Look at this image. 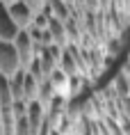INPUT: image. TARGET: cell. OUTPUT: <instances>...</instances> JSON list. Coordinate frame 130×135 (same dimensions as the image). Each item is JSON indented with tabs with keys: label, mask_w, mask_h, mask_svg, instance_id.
Masks as SVG:
<instances>
[{
	"label": "cell",
	"mask_w": 130,
	"mask_h": 135,
	"mask_svg": "<svg viewBox=\"0 0 130 135\" xmlns=\"http://www.w3.org/2000/svg\"><path fill=\"white\" fill-rule=\"evenodd\" d=\"M16 71H21V60L12 41H0V76L12 78Z\"/></svg>",
	"instance_id": "obj_1"
},
{
	"label": "cell",
	"mask_w": 130,
	"mask_h": 135,
	"mask_svg": "<svg viewBox=\"0 0 130 135\" xmlns=\"http://www.w3.org/2000/svg\"><path fill=\"white\" fill-rule=\"evenodd\" d=\"M12 44H14L16 53H18V60H21V69H28V64L34 60L37 55V46L34 41L30 39L28 30H18V35L12 39Z\"/></svg>",
	"instance_id": "obj_2"
},
{
	"label": "cell",
	"mask_w": 130,
	"mask_h": 135,
	"mask_svg": "<svg viewBox=\"0 0 130 135\" xmlns=\"http://www.w3.org/2000/svg\"><path fill=\"white\" fill-rule=\"evenodd\" d=\"M7 12H9L12 21L16 23V28H18V30H28V28H30L34 12H32V9H30L25 2H21V0H14L12 5H7Z\"/></svg>",
	"instance_id": "obj_3"
},
{
	"label": "cell",
	"mask_w": 130,
	"mask_h": 135,
	"mask_svg": "<svg viewBox=\"0 0 130 135\" xmlns=\"http://www.w3.org/2000/svg\"><path fill=\"white\" fill-rule=\"evenodd\" d=\"M16 35H18V28H16V23L9 16L7 5L0 2V41H12Z\"/></svg>",
	"instance_id": "obj_4"
},
{
	"label": "cell",
	"mask_w": 130,
	"mask_h": 135,
	"mask_svg": "<svg viewBox=\"0 0 130 135\" xmlns=\"http://www.w3.org/2000/svg\"><path fill=\"white\" fill-rule=\"evenodd\" d=\"M21 2H25V5H28L32 12H39V9L46 5V0H21Z\"/></svg>",
	"instance_id": "obj_5"
},
{
	"label": "cell",
	"mask_w": 130,
	"mask_h": 135,
	"mask_svg": "<svg viewBox=\"0 0 130 135\" xmlns=\"http://www.w3.org/2000/svg\"><path fill=\"white\" fill-rule=\"evenodd\" d=\"M0 2H2V5H12L14 0H0Z\"/></svg>",
	"instance_id": "obj_6"
}]
</instances>
